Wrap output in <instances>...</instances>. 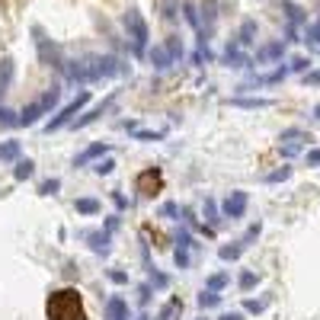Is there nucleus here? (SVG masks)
I'll return each instance as SVG.
<instances>
[{
    "label": "nucleus",
    "mask_w": 320,
    "mask_h": 320,
    "mask_svg": "<svg viewBox=\"0 0 320 320\" xmlns=\"http://www.w3.org/2000/svg\"><path fill=\"white\" fill-rule=\"evenodd\" d=\"M135 189H138V192L141 195H157L160 192V189H163V173L157 170V167H147V170H141L138 173V180H135Z\"/></svg>",
    "instance_id": "7ed1b4c3"
},
{
    "label": "nucleus",
    "mask_w": 320,
    "mask_h": 320,
    "mask_svg": "<svg viewBox=\"0 0 320 320\" xmlns=\"http://www.w3.org/2000/svg\"><path fill=\"white\" fill-rule=\"evenodd\" d=\"M221 320H243V314H237V311H231V314H221Z\"/></svg>",
    "instance_id": "473e14b6"
},
{
    "label": "nucleus",
    "mask_w": 320,
    "mask_h": 320,
    "mask_svg": "<svg viewBox=\"0 0 320 320\" xmlns=\"http://www.w3.org/2000/svg\"><path fill=\"white\" fill-rule=\"evenodd\" d=\"M45 317L48 320H87L84 298L77 288H58L45 301Z\"/></svg>",
    "instance_id": "f257e3e1"
},
{
    "label": "nucleus",
    "mask_w": 320,
    "mask_h": 320,
    "mask_svg": "<svg viewBox=\"0 0 320 320\" xmlns=\"http://www.w3.org/2000/svg\"><path fill=\"white\" fill-rule=\"evenodd\" d=\"M180 314H183V301H180V298H170V301H167V307L160 311V317H157V320H176Z\"/></svg>",
    "instance_id": "9d476101"
},
{
    "label": "nucleus",
    "mask_w": 320,
    "mask_h": 320,
    "mask_svg": "<svg viewBox=\"0 0 320 320\" xmlns=\"http://www.w3.org/2000/svg\"><path fill=\"white\" fill-rule=\"evenodd\" d=\"M93 170H96L100 176H109V173L115 170V163H112V160H100V163H96V167H93Z\"/></svg>",
    "instance_id": "393cba45"
},
{
    "label": "nucleus",
    "mask_w": 320,
    "mask_h": 320,
    "mask_svg": "<svg viewBox=\"0 0 320 320\" xmlns=\"http://www.w3.org/2000/svg\"><path fill=\"white\" fill-rule=\"evenodd\" d=\"M74 208L80 211V215H96V211H100L103 205L96 202V199H77V202H74Z\"/></svg>",
    "instance_id": "f8f14e48"
},
{
    "label": "nucleus",
    "mask_w": 320,
    "mask_h": 320,
    "mask_svg": "<svg viewBox=\"0 0 320 320\" xmlns=\"http://www.w3.org/2000/svg\"><path fill=\"white\" fill-rule=\"evenodd\" d=\"M32 173H35V163H32V160H19V163H16V170H13V176H16L19 183H22V180H29Z\"/></svg>",
    "instance_id": "f3484780"
},
{
    "label": "nucleus",
    "mask_w": 320,
    "mask_h": 320,
    "mask_svg": "<svg viewBox=\"0 0 320 320\" xmlns=\"http://www.w3.org/2000/svg\"><path fill=\"white\" fill-rule=\"evenodd\" d=\"M58 189H61V180H45V183L39 186V192H42V195H55Z\"/></svg>",
    "instance_id": "412c9836"
},
{
    "label": "nucleus",
    "mask_w": 320,
    "mask_h": 320,
    "mask_svg": "<svg viewBox=\"0 0 320 320\" xmlns=\"http://www.w3.org/2000/svg\"><path fill=\"white\" fill-rule=\"evenodd\" d=\"M237 285H240V291H250L256 285V272H250V269L240 272V282H237Z\"/></svg>",
    "instance_id": "aec40b11"
},
{
    "label": "nucleus",
    "mask_w": 320,
    "mask_h": 320,
    "mask_svg": "<svg viewBox=\"0 0 320 320\" xmlns=\"http://www.w3.org/2000/svg\"><path fill=\"white\" fill-rule=\"evenodd\" d=\"M19 157V141H4L0 144V160H16Z\"/></svg>",
    "instance_id": "ddd939ff"
},
{
    "label": "nucleus",
    "mask_w": 320,
    "mask_h": 320,
    "mask_svg": "<svg viewBox=\"0 0 320 320\" xmlns=\"http://www.w3.org/2000/svg\"><path fill=\"white\" fill-rule=\"evenodd\" d=\"M266 304H269L266 298H263V301H256V298H250V301H247L243 307H247V311H250V314H263V311H266Z\"/></svg>",
    "instance_id": "4be33fe9"
},
{
    "label": "nucleus",
    "mask_w": 320,
    "mask_h": 320,
    "mask_svg": "<svg viewBox=\"0 0 320 320\" xmlns=\"http://www.w3.org/2000/svg\"><path fill=\"white\" fill-rule=\"evenodd\" d=\"M10 77H13V61H4V64H0V96L7 93V87H10Z\"/></svg>",
    "instance_id": "dca6fc26"
},
{
    "label": "nucleus",
    "mask_w": 320,
    "mask_h": 320,
    "mask_svg": "<svg viewBox=\"0 0 320 320\" xmlns=\"http://www.w3.org/2000/svg\"><path fill=\"white\" fill-rule=\"evenodd\" d=\"M106 320H128V304H125V298L112 294V298L106 301Z\"/></svg>",
    "instance_id": "0eeeda50"
},
{
    "label": "nucleus",
    "mask_w": 320,
    "mask_h": 320,
    "mask_svg": "<svg viewBox=\"0 0 320 320\" xmlns=\"http://www.w3.org/2000/svg\"><path fill=\"white\" fill-rule=\"evenodd\" d=\"M176 211H180V205H176V202H167V205L160 208V215H163V218H173Z\"/></svg>",
    "instance_id": "c85d7f7f"
},
{
    "label": "nucleus",
    "mask_w": 320,
    "mask_h": 320,
    "mask_svg": "<svg viewBox=\"0 0 320 320\" xmlns=\"http://www.w3.org/2000/svg\"><path fill=\"white\" fill-rule=\"evenodd\" d=\"M221 304V294L218 291H202L199 294V307H202V311H208V307H218Z\"/></svg>",
    "instance_id": "2eb2a0df"
},
{
    "label": "nucleus",
    "mask_w": 320,
    "mask_h": 320,
    "mask_svg": "<svg viewBox=\"0 0 320 320\" xmlns=\"http://www.w3.org/2000/svg\"><path fill=\"white\" fill-rule=\"evenodd\" d=\"M205 218H208V221H218V218H215V202H211V199H205Z\"/></svg>",
    "instance_id": "c756f323"
},
{
    "label": "nucleus",
    "mask_w": 320,
    "mask_h": 320,
    "mask_svg": "<svg viewBox=\"0 0 320 320\" xmlns=\"http://www.w3.org/2000/svg\"><path fill=\"white\" fill-rule=\"evenodd\" d=\"M307 163H311V167H320V147H314L311 154H307Z\"/></svg>",
    "instance_id": "7c9ffc66"
},
{
    "label": "nucleus",
    "mask_w": 320,
    "mask_h": 320,
    "mask_svg": "<svg viewBox=\"0 0 320 320\" xmlns=\"http://www.w3.org/2000/svg\"><path fill=\"white\" fill-rule=\"evenodd\" d=\"M247 250V247L240 243V240H237L234 247H221V259H224V263H231V259H237V256H240Z\"/></svg>",
    "instance_id": "a211bd4d"
},
{
    "label": "nucleus",
    "mask_w": 320,
    "mask_h": 320,
    "mask_svg": "<svg viewBox=\"0 0 320 320\" xmlns=\"http://www.w3.org/2000/svg\"><path fill=\"white\" fill-rule=\"evenodd\" d=\"M109 279L115 282V285H125V282H128V272H118V269H112V272H109Z\"/></svg>",
    "instance_id": "cd10ccee"
},
{
    "label": "nucleus",
    "mask_w": 320,
    "mask_h": 320,
    "mask_svg": "<svg viewBox=\"0 0 320 320\" xmlns=\"http://www.w3.org/2000/svg\"><path fill=\"white\" fill-rule=\"evenodd\" d=\"M307 84H320V70H317V74H311V77H307Z\"/></svg>",
    "instance_id": "72a5a7b5"
},
{
    "label": "nucleus",
    "mask_w": 320,
    "mask_h": 320,
    "mask_svg": "<svg viewBox=\"0 0 320 320\" xmlns=\"http://www.w3.org/2000/svg\"><path fill=\"white\" fill-rule=\"evenodd\" d=\"M192 237H189V231H180V237H176V253H173V259H176V266L180 269H186L189 263H192Z\"/></svg>",
    "instance_id": "423d86ee"
},
{
    "label": "nucleus",
    "mask_w": 320,
    "mask_h": 320,
    "mask_svg": "<svg viewBox=\"0 0 320 320\" xmlns=\"http://www.w3.org/2000/svg\"><path fill=\"white\" fill-rule=\"evenodd\" d=\"M109 151V144H93V147H87L80 157L74 160V167H84V163H90V160H96V157H103V154Z\"/></svg>",
    "instance_id": "1a4fd4ad"
},
{
    "label": "nucleus",
    "mask_w": 320,
    "mask_h": 320,
    "mask_svg": "<svg viewBox=\"0 0 320 320\" xmlns=\"http://www.w3.org/2000/svg\"><path fill=\"white\" fill-rule=\"evenodd\" d=\"M307 42H311L314 48L320 52V22H317V26H311V29H307Z\"/></svg>",
    "instance_id": "b1692460"
},
{
    "label": "nucleus",
    "mask_w": 320,
    "mask_h": 320,
    "mask_svg": "<svg viewBox=\"0 0 320 320\" xmlns=\"http://www.w3.org/2000/svg\"><path fill=\"white\" fill-rule=\"evenodd\" d=\"M138 320H151V317H138Z\"/></svg>",
    "instance_id": "c9c22d12"
},
{
    "label": "nucleus",
    "mask_w": 320,
    "mask_h": 320,
    "mask_svg": "<svg viewBox=\"0 0 320 320\" xmlns=\"http://www.w3.org/2000/svg\"><path fill=\"white\" fill-rule=\"evenodd\" d=\"M288 176H291V167H282V170H276V173H269L266 180H269V183H282V180H288Z\"/></svg>",
    "instance_id": "5701e85b"
},
{
    "label": "nucleus",
    "mask_w": 320,
    "mask_h": 320,
    "mask_svg": "<svg viewBox=\"0 0 320 320\" xmlns=\"http://www.w3.org/2000/svg\"><path fill=\"white\" fill-rule=\"evenodd\" d=\"M247 202H250V195H247L243 189H234V192H231L228 199H224V205H221L224 218H231V221L243 218V211H247Z\"/></svg>",
    "instance_id": "20e7f679"
},
{
    "label": "nucleus",
    "mask_w": 320,
    "mask_h": 320,
    "mask_svg": "<svg viewBox=\"0 0 320 320\" xmlns=\"http://www.w3.org/2000/svg\"><path fill=\"white\" fill-rule=\"evenodd\" d=\"M228 282H231V276H228V272H215V276H208V282H205V285H208V291H221L224 285H228Z\"/></svg>",
    "instance_id": "4468645a"
},
{
    "label": "nucleus",
    "mask_w": 320,
    "mask_h": 320,
    "mask_svg": "<svg viewBox=\"0 0 320 320\" xmlns=\"http://www.w3.org/2000/svg\"><path fill=\"white\" fill-rule=\"evenodd\" d=\"M151 285H157V288H167V285H170V279H167V276H160V272H154V269H151Z\"/></svg>",
    "instance_id": "a878e982"
},
{
    "label": "nucleus",
    "mask_w": 320,
    "mask_h": 320,
    "mask_svg": "<svg viewBox=\"0 0 320 320\" xmlns=\"http://www.w3.org/2000/svg\"><path fill=\"white\" fill-rule=\"evenodd\" d=\"M199 320H205V317H199Z\"/></svg>",
    "instance_id": "e433bc0d"
},
{
    "label": "nucleus",
    "mask_w": 320,
    "mask_h": 320,
    "mask_svg": "<svg viewBox=\"0 0 320 320\" xmlns=\"http://www.w3.org/2000/svg\"><path fill=\"white\" fill-rule=\"evenodd\" d=\"M90 100V93H80V96L74 100V103H70V106H64V109H61V115H58V118H52V122L48 125H45V132H55V128H61V125H67L70 122V118H74L77 112H80V106H84Z\"/></svg>",
    "instance_id": "39448f33"
},
{
    "label": "nucleus",
    "mask_w": 320,
    "mask_h": 320,
    "mask_svg": "<svg viewBox=\"0 0 320 320\" xmlns=\"http://www.w3.org/2000/svg\"><path fill=\"white\" fill-rule=\"evenodd\" d=\"M314 115H317V118H320V106H317V109H314Z\"/></svg>",
    "instance_id": "f704fd0d"
},
{
    "label": "nucleus",
    "mask_w": 320,
    "mask_h": 320,
    "mask_svg": "<svg viewBox=\"0 0 320 320\" xmlns=\"http://www.w3.org/2000/svg\"><path fill=\"white\" fill-rule=\"evenodd\" d=\"M87 240H93L90 247H93L96 253H106V250H109V234H100V231H93V234H87Z\"/></svg>",
    "instance_id": "9b49d317"
},
{
    "label": "nucleus",
    "mask_w": 320,
    "mask_h": 320,
    "mask_svg": "<svg viewBox=\"0 0 320 320\" xmlns=\"http://www.w3.org/2000/svg\"><path fill=\"white\" fill-rule=\"evenodd\" d=\"M138 301H141V304H147V301H151V288H147V285L138 291Z\"/></svg>",
    "instance_id": "2f4dec72"
},
{
    "label": "nucleus",
    "mask_w": 320,
    "mask_h": 320,
    "mask_svg": "<svg viewBox=\"0 0 320 320\" xmlns=\"http://www.w3.org/2000/svg\"><path fill=\"white\" fill-rule=\"evenodd\" d=\"M125 26H128V29H132V35H135V45H138V48H144V39H147V29H144V22H141V16L135 13V10H132V13H128V16H125Z\"/></svg>",
    "instance_id": "6e6552de"
},
{
    "label": "nucleus",
    "mask_w": 320,
    "mask_h": 320,
    "mask_svg": "<svg viewBox=\"0 0 320 320\" xmlns=\"http://www.w3.org/2000/svg\"><path fill=\"white\" fill-rule=\"evenodd\" d=\"M109 103H112V100H106L103 106H96V109H93V112H87L84 118H77V122H74V128H84V125H87V122H93V118H96V115H103V109H106V106H109Z\"/></svg>",
    "instance_id": "6ab92c4d"
},
{
    "label": "nucleus",
    "mask_w": 320,
    "mask_h": 320,
    "mask_svg": "<svg viewBox=\"0 0 320 320\" xmlns=\"http://www.w3.org/2000/svg\"><path fill=\"white\" fill-rule=\"evenodd\" d=\"M0 125H19V118H13L10 109H0Z\"/></svg>",
    "instance_id": "bb28decb"
},
{
    "label": "nucleus",
    "mask_w": 320,
    "mask_h": 320,
    "mask_svg": "<svg viewBox=\"0 0 320 320\" xmlns=\"http://www.w3.org/2000/svg\"><path fill=\"white\" fill-rule=\"evenodd\" d=\"M304 144H311V135H307L304 128H288V132H282V138H279V151L285 154V157H294Z\"/></svg>",
    "instance_id": "f03ea898"
}]
</instances>
